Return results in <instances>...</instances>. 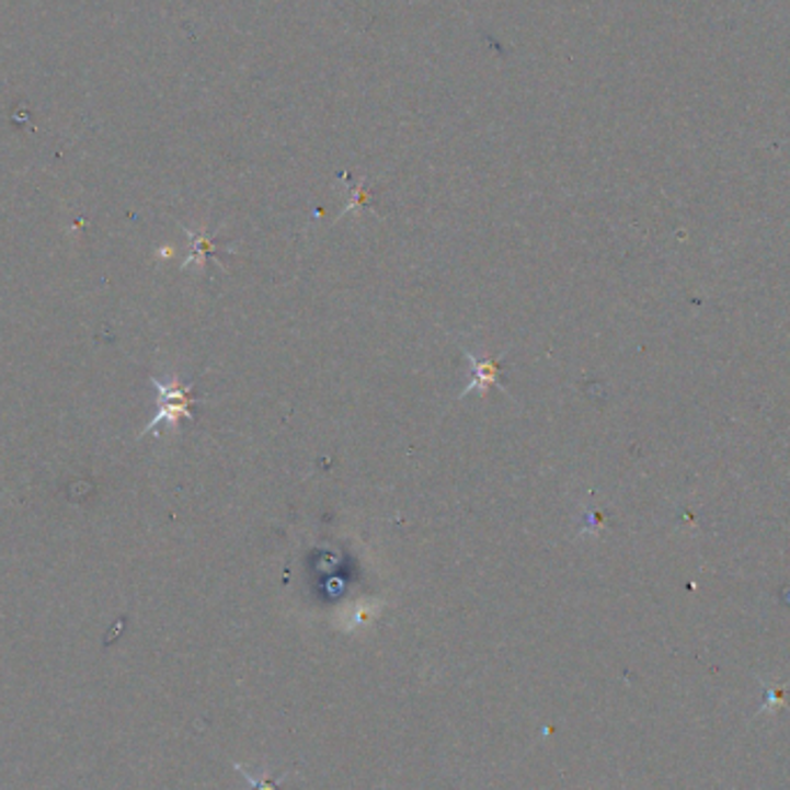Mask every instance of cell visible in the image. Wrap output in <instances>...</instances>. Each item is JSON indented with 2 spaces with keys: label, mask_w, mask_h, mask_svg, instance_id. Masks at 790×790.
Instances as JSON below:
<instances>
[{
  "label": "cell",
  "mask_w": 790,
  "mask_h": 790,
  "mask_svg": "<svg viewBox=\"0 0 790 790\" xmlns=\"http://www.w3.org/2000/svg\"><path fill=\"white\" fill-rule=\"evenodd\" d=\"M153 387L160 393V408L153 421L146 425L144 435L156 431L160 423H176L179 419H192L190 402H192V387H183L179 381L162 383L160 379H153Z\"/></svg>",
  "instance_id": "1"
},
{
  "label": "cell",
  "mask_w": 790,
  "mask_h": 790,
  "mask_svg": "<svg viewBox=\"0 0 790 790\" xmlns=\"http://www.w3.org/2000/svg\"><path fill=\"white\" fill-rule=\"evenodd\" d=\"M465 356H467L469 363H472L474 379L467 383L460 398L469 396V391H481V393H485L490 387H502V383H500V363L490 360V358L479 360L474 354H469V352H465ZM502 389H504V387H502Z\"/></svg>",
  "instance_id": "2"
},
{
  "label": "cell",
  "mask_w": 790,
  "mask_h": 790,
  "mask_svg": "<svg viewBox=\"0 0 790 790\" xmlns=\"http://www.w3.org/2000/svg\"><path fill=\"white\" fill-rule=\"evenodd\" d=\"M233 767H237V770L241 772V777L252 786V790H283V783H285V779L289 777V775L273 777L268 770H264L262 777H254V775L248 770V767L241 765V763H237Z\"/></svg>",
  "instance_id": "3"
},
{
  "label": "cell",
  "mask_w": 790,
  "mask_h": 790,
  "mask_svg": "<svg viewBox=\"0 0 790 790\" xmlns=\"http://www.w3.org/2000/svg\"><path fill=\"white\" fill-rule=\"evenodd\" d=\"M190 237H192V233H190ZM213 252H216V248H213L208 237H204V233H195V237H192V252H190L185 266H190V262L204 264L208 254H213Z\"/></svg>",
  "instance_id": "4"
}]
</instances>
